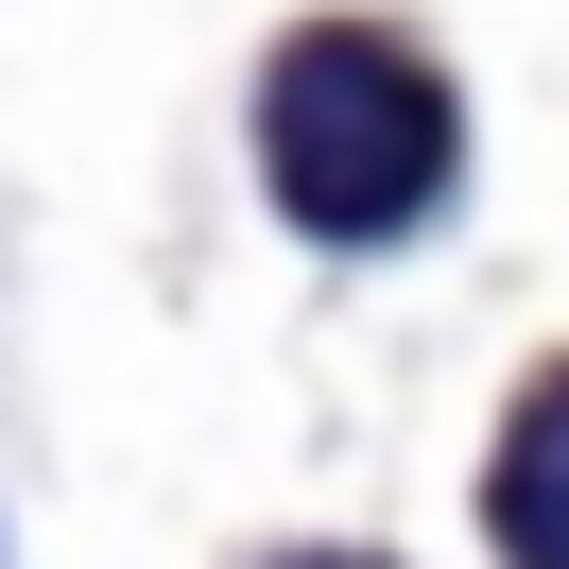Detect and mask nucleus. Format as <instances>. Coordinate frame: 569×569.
I'll list each match as a JSON object with an SVG mask.
<instances>
[{
	"label": "nucleus",
	"instance_id": "nucleus-1",
	"mask_svg": "<svg viewBox=\"0 0 569 569\" xmlns=\"http://www.w3.org/2000/svg\"><path fill=\"white\" fill-rule=\"evenodd\" d=\"M449 156H466V121H449V87L397 36H293L277 87H259V173H277V208L311 224V242L415 224L431 190H449Z\"/></svg>",
	"mask_w": 569,
	"mask_h": 569
},
{
	"label": "nucleus",
	"instance_id": "nucleus-2",
	"mask_svg": "<svg viewBox=\"0 0 569 569\" xmlns=\"http://www.w3.org/2000/svg\"><path fill=\"white\" fill-rule=\"evenodd\" d=\"M483 518H500V552H518V569H569V380H535V397H518Z\"/></svg>",
	"mask_w": 569,
	"mask_h": 569
}]
</instances>
